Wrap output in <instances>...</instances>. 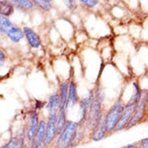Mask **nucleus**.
<instances>
[{
    "instance_id": "nucleus-1",
    "label": "nucleus",
    "mask_w": 148,
    "mask_h": 148,
    "mask_svg": "<svg viewBox=\"0 0 148 148\" xmlns=\"http://www.w3.org/2000/svg\"><path fill=\"white\" fill-rule=\"evenodd\" d=\"M123 111H125V103L119 99L118 101L114 102V104L104 116V123L107 134H111L114 131V128L118 125Z\"/></svg>"
},
{
    "instance_id": "nucleus-2",
    "label": "nucleus",
    "mask_w": 148,
    "mask_h": 148,
    "mask_svg": "<svg viewBox=\"0 0 148 148\" xmlns=\"http://www.w3.org/2000/svg\"><path fill=\"white\" fill-rule=\"evenodd\" d=\"M79 123L72 121H67L65 127L60 134L57 135L56 140V148H71V145L75 139L79 130Z\"/></svg>"
},
{
    "instance_id": "nucleus-3",
    "label": "nucleus",
    "mask_w": 148,
    "mask_h": 148,
    "mask_svg": "<svg viewBox=\"0 0 148 148\" xmlns=\"http://www.w3.org/2000/svg\"><path fill=\"white\" fill-rule=\"evenodd\" d=\"M148 96V90H142L141 92V99H140L139 103H138L136 110H135L133 116H131L130 123H127L125 130H128L130 128H132L133 126H135L138 123H140L141 121L146 120L147 116V110H148V104L146 102Z\"/></svg>"
},
{
    "instance_id": "nucleus-4",
    "label": "nucleus",
    "mask_w": 148,
    "mask_h": 148,
    "mask_svg": "<svg viewBox=\"0 0 148 148\" xmlns=\"http://www.w3.org/2000/svg\"><path fill=\"white\" fill-rule=\"evenodd\" d=\"M103 119H104V116H103V104L95 101L91 109L88 112L86 126L90 130H94L95 128L100 125Z\"/></svg>"
},
{
    "instance_id": "nucleus-5",
    "label": "nucleus",
    "mask_w": 148,
    "mask_h": 148,
    "mask_svg": "<svg viewBox=\"0 0 148 148\" xmlns=\"http://www.w3.org/2000/svg\"><path fill=\"white\" fill-rule=\"evenodd\" d=\"M57 114H49L47 120V130H46V135H45V144L47 146L51 145L54 140H56L57 137Z\"/></svg>"
},
{
    "instance_id": "nucleus-6",
    "label": "nucleus",
    "mask_w": 148,
    "mask_h": 148,
    "mask_svg": "<svg viewBox=\"0 0 148 148\" xmlns=\"http://www.w3.org/2000/svg\"><path fill=\"white\" fill-rule=\"evenodd\" d=\"M29 118H30V121H29V127L27 131H26V137L29 141H32L33 138H34L36 131H37L38 127H39L40 125V118H39V113H38L37 110L33 109L29 112Z\"/></svg>"
},
{
    "instance_id": "nucleus-7",
    "label": "nucleus",
    "mask_w": 148,
    "mask_h": 148,
    "mask_svg": "<svg viewBox=\"0 0 148 148\" xmlns=\"http://www.w3.org/2000/svg\"><path fill=\"white\" fill-rule=\"evenodd\" d=\"M136 107L137 106H135V107H128V108H125V111H123V114H121V116L120 121H119L118 125H116V128H114V132H116V131H121V130H125L127 123H130L131 116H133L135 110H136Z\"/></svg>"
},
{
    "instance_id": "nucleus-8",
    "label": "nucleus",
    "mask_w": 148,
    "mask_h": 148,
    "mask_svg": "<svg viewBox=\"0 0 148 148\" xmlns=\"http://www.w3.org/2000/svg\"><path fill=\"white\" fill-rule=\"evenodd\" d=\"M79 98H78L77 92V84L74 81H70L69 83V91H68V99L67 104H66V111L69 109H72L74 106L79 103Z\"/></svg>"
},
{
    "instance_id": "nucleus-9",
    "label": "nucleus",
    "mask_w": 148,
    "mask_h": 148,
    "mask_svg": "<svg viewBox=\"0 0 148 148\" xmlns=\"http://www.w3.org/2000/svg\"><path fill=\"white\" fill-rule=\"evenodd\" d=\"M23 31H24V34H25V38L27 39L30 47H33V49H39L40 47V44H42L40 36L33 29L29 27H24Z\"/></svg>"
},
{
    "instance_id": "nucleus-10",
    "label": "nucleus",
    "mask_w": 148,
    "mask_h": 148,
    "mask_svg": "<svg viewBox=\"0 0 148 148\" xmlns=\"http://www.w3.org/2000/svg\"><path fill=\"white\" fill-rule=\"evenodd\" d=\"M69 83L70 80L67 79L60 84L59 87V99H60V108L59 111H66V104L68 99V91H69Z\"/></svg>"
},
{
    "instance_id": "nucleus-11",
    "label": "nucleus",
    "mask_w": 148,
    "mask_h": 148,
    "mask_svg": "<svg viewBox=\"0 0 148 148\" xmlns=\"http://www.w3.org/2000/svg\"><path fill=\"white\" fill-rule=\"evenodd\" d=\"M46 107L49 114L58 113L59 108H60V99H59L58 93H54V94L49 96Z\"/></svg>"
},
{
    "instance_id": "nucleus-12",
    "label": "nucleus",
    "mask_w": 148,
    "mask_h": 148,
    "mask_svg": "<svg viewBox=\"0 0 148 148\" xmlns=\"http://www.w3.org/2000/svg\"><path fill=\"white\" fill-rule=\"evenodd\" d=\"M107 135L108 134H107L106 127H105V123H104V119H103V121H102V123H100V125L95 128L94 130H92L91 139L93 141L98 142V141H101L102 139H104Z\"/></svg>"
},
{
    "instance_id": "nucleus-13",
    "label": "nucleus",
    "mask_w": 148,
    "mask_h": 148,
    "mask_svg": "<svg viewBox=\"0 0 148 148\" xmlns=\"http://www.w3.org/2000/svg\"><path fill=\"white\" fill-rule=\"evenodd\" d=\"M6 36L9 38V40H10L12 42H14V44H17V42H19L21 40L25 38L24 31L22 29L16 27V26H14V27L7 33Z\"/></svg>"
},
{
    "instance_id": "nucleus-14",
    "label": "nucleus",
    "mask_w": 148,
    "mask_h": 148,
    "mask_svg": "<svg viewBox=\"0 0 148 148\" xmlns=\"http://www.w3.org/2000/svg\"><path fill=\"white\" fill-rule=\"evenodd\" d=\"M14 4L11 1H5V0H1L0 1V16H4V17H9L14 13Z\"/></svg>"
},
{
    "instance_id": "nucleus-15",
    "label": "nucleus",
    "mask_w": 148,
    "mask_h": 148,
    "mask_svg": "<svg viewBox=\"0 0 148 148\" xmlns=\"http://www.w3.org/2000/svg\"><path fill=\"white\" fill-rule=\"evenodd\" d=\"M66 123H67V119H66V111H58L57 114V123H56V128H57V135L60 134L62 132V130L65 127Z\"/></svg>"
},
{
    "instance_id": "nucleus-16",
    "label": "nucleus",
    "mask_w": 148,
    "mask_h": 148,
    "mask_svg": "<svg viewBox=\"0 0 148 148\" xmlns=\"http://www.w3.org/2000/svg\"><path fill=\"white\" fill-rule=\"evenodd\" d=\"M12 2L14 5L18 6L24 11H32L35 7V3L32 0H14Z\"/></svg>"
},
{
    "instance_id": "nucleus-17",
    "label": "nucleus",
    "mask_w": 148,
    "mask_h": 148,
    "mask_svg": "<svg viewBox=\"0 0 148 148\" xmlns=\"http://www.w3.org/2000/svg\"><path fill=\"white\" fill-rule=\"evenodd\" d=\"M13 27H14L13 23L9 20L8 17L0 16V32L7 34Z\"/></svg>"
},
{
    "instance_id": "nucleus-18",
    "label": "nucleus",
    "mask_w": 148,
    "mask_h": 148,
    "mask_svg": "<svg viewBox=\"0 0 148 148\" xmlns=\"http://www.w3.org/2000/svg\"><path fill=\"white\" fill-rule=\"evenodd\" d=\"M34 3L36 6L39 7L40 9H42L45 12L51 11L52 8L51 1H49V0H35Z\"/></svg>"
},
{
    "instance_id": "nucleus-19",
    "label": "nucleus",
    "mask_w": 148,
    "mask_h": 148,
    "mask_svg": "<svg viewBox=\"0 0 148 148\" xmlns=\"http://www.w3.org/2000/svg\"><path fill=\"white\" fill-rule=\"evenodd\" d=\"M94 95H95V101L101 103L103 104L105 101V98H106V94H105L104 88L102 86L98 85L96 88L94 89Z\"/></svg>"
},
{
    "instance_id": "nucleus-20",
    "label": "nucleus",
    "mask_w": 148,
    "mask_h": 148,
    "mask_svg": "<svg viewBox=\"0 0 148 148\" xmlns=\"http://www.w3.org/2000/svg\"><path fill=\"white\" fill-rule=\"evenodd\" d=\"M79 3L83 7H85V8L92 9V8H95V7L99 4V1H98V0H80Z\"/></svg>"
},
{
    "instance_id": "nucleus-21",
    "label": "nucleus",
    "mask_w": 148,
    "mask_h": 148,
    "mask_svg": "<svg viewBox=\"0 0 148 148\" xmlns=\"http://www.w3.org/2000/svg\"><path fill=\"white\" fill-rule=\"evenodd\" d=\"M2 148H18V137H11L10 140Z\"/></svg>"
},
{
    "instance_id": "nucleus-22",
    "label": "nucleus",
    "mask_w": 148,
    "mask_h": 148,
    "mask_svg": "<svg viewBox=\"0 0 148 148\" xmlns=\"http://www.w3.org/2000/svg\"><path fill=\"white\" fill-rule=\"evenodd\" d=\"M64 3H65L66 7L71 11H74L78 6L77 1H75V0H66V1H64Z\"/></svg>"
},
{
    "instance_id": "nucleus-23",
    "label": "nucleus",
    "mask_w": 148,
    "mask_h": 148,
    "mask_svg": "<svg viewBox=\"0 0 148 148\" xmlns=\"http://www.w3.org/2000/svg\"><path fill=\"white\" fill-rule=\"evenodd\" d=\"M45 105H46V103H45L44 101H40V100H37V99H36V100H35L34 109H35V110H37V111H38V110L44 108Z\"/></svg>"
},
{
    "instance_id": "nucleus-24",
    "label": "nucleus",
    "mask_w": 148,
    "mask_h": 148,
    "mask_svg": "<svg viewBox=\"0 0 148 148\" xmlns=\"http://www.w3.org/2000/svg\"><path fill=\"white\" fill-rule=\"evenodd\" d=\"M139 148H148V137L146 138H142L139 141L137 142Z\"/></svg>"
},
{
    "instance_id": "nucleus-25",
    "label": "nucleus",
    "mask_w": 148,
    "mask_h": 148,
    "mask_svg": "<svg viewBox=\"0 0 148 148\" xmlns=\"http://www.w3.org/2000/svg\"><path fill=\"white\" fill-rule=\"evenodd\" d=\"M5 59H6V56H5V53H4L2 49H0V66H1L2 64L4 63V61H5Z\"/></svg>"
},
{
    "instance_id": "nucleus-26",
    "label": "nucleus",
    "mask_w": 148,
    "mask_h": 148,
    "mask_svg": "<svg viewBox=\"0 0 148 148\" xmlns=\"http://www.w3.org/2000/svg\"><path fill=\"white\" fill-rule=\"evenodd\" d=\"M123 148H139L137 143H133V144H127Z\"/></svg>"
},
{
    "instance_id": "nucleus-27",
    "label": "nucleus",
    "mask_w": 148,
    "mask_h": 148,
    "mask_svg": "<svg viewBox=\"0 0 148 148\" xmlns=\"http://www.w3.org/2000/svg\"><path fill=\"white\" fill-rule=\"evenodd\" d=\"M146 120H148V110H147V116H146Z\"/></svg>"
},
{
    "instance_id": "nucleus-28",
    "label": "nucleus",
    "mask_w": 148,
    "mask_h": 148,
    "mask_svg": "<svg viewBox=\"0 0 148 148\" xmlns=\"http://www.w3.org/2000/svg\"><path fill=\"white\" fill-rule=\"evenodd\" d=\"M146 102H147V104H148V96H147V100H146Z\"/></svg>"
},
{
    "instance_id": "nucleus-29",
    "label": "nucleus",
    "mask_w": 148,
    "mask_h": 148,
    "mask_svg": "<svg viewBox=\"0 0 148 148\" xmlns=\"http://www.w3.org/2000/svg\"><path fill=\"white\" fill-rule=\"evenodd\" d=\"M0 148H2V147H1V146H0Z\"/></svg>"
}]
</instances>
